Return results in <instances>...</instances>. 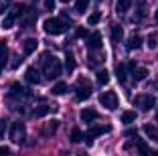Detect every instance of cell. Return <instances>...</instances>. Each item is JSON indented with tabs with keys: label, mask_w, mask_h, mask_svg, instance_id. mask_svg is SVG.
I'll list each match as a JSON object with an SVG mask.
<instances>
[{
	"label": "cell",
	"mask_w": 158,
	"mask_h": 156,
	"mask_svg": "<svg viewBox=\"0 0 158 156\" xmlns=\"http://www.w3.org/2000/svg\"><path fill=\"white\" fill-rule=\"evenodd\" d=\"M69 24H71L69 19H47L43 23V28L47 35H61L69 28Z\"/></svg>",
	"instance_id": "obj_1"
},
{
	"label": "cell",
	"mask_w": 158,
	"mask_h": 156,
	"mask_svg": "<svg viewBox=\"0 0 158 156\" xmlns=\"http://www.w3.org/2000/svg\"><path fill=\"white\" fill-rule=\"evenodd\" d=\"M43 65H45V77L47 79H57L61 75V63L59 59L51 55H45L43 57Z\"/></svg>",
	"instance_id": "obj_2"
},
{
	"label": "cell",
	"mask_w": 158,
	"mask_h": 156,
	"mask_svg": "<svg viewBox=\"0 0 158 156\" xmlns=\"http://www.w3.org/2000/svg\"><path fill=\"white\" fill-rule=\"evenodd\" d=\"M134 106L138 108L140 112H150L156 106V99H154V95H150V93H142V95L134 97Z\"/></svg>",
	"instance_id": "obj_3"
},
{
	"label": "cell",
	"mask_w": 158,
	"mask_h": 156,
	"mask_svg": "<svg viewBox=\"0 0 158 156\" xmlns=\"http://www.w3.org/2000/svg\"><path fill=\"white\" fill-rule=\"evenodd\" d=\"M10 140H12L14 144H20L24 140V136H27V128H24L23 122H14V124H10Z\"/></svg>",
	"instance_id": "obj_4"
},
{
	"label": "cell",
	"mask_w": 158,
	"mask_h": 156,
	"mask_svg": "<svg viewBox=\"0 0 158 156\" xmlns=\"http://www.w3.org/2000/svg\"><path fill=\"white\" fill-rule=\"evenodd\" d=\"M99 103H102V108H106V110H116L120 99H118V95L114 91H103L102 95H99Z\"/></svg>",
	"instance_id": "obj_5"
},
{
	"label": "cell",
	"mask_w": 158,
	"mask_h": 156,
	"mask_svg": "<svg viewBox=\"0 0 158 156\" xmlns=\"http://www.w3.org/2000/svg\"><path fill=\"white\" fill-rule=\"evenodd\" d=\"M75 97H77L79 101H83V99H87L89 95H91V85H89L85 79H79V83H77V89H75Z\"/></svg>",
	"instance_id": "obj_6"
},
{
	"label": "cell",
	"mask_w": 158,
	"mask_h": 156,
	"mask_svg": "<svg viewBox=\"0 0 158 156\" xmlns=\"http://www.w3.org/2000/svg\"><path fill=\"white\" fill-rule=\"evenodd\" d=\"M110 132V126H93V128L87 130V134H85V138H87V142H91L93 138L102 136V134H107Z\"/></svg>",
	"instance_id": "obj_7"
},
{
	"label": "cell",
	"mask_w": 158,
	"mask_h": 156,
	"mask_svg": "<svg viewBox=\"0 0 158 156\" xmlns=\"http://www.w3.org/2000/svg\"><path fill=\"white\" fill-rule=\"evenodd\" d=\"M87 49L89 51H95V49H102V32H91L87 37Z\"/></svg>",
	"instance_id": "obj_8"
},
{
	"label": "cell",
	"mask_w": 158,
	"mask_h": 156,
	"mask_svg": "<svg viewBox=\"0 0 158 156\" xmlns=\"http://www.w3.org/2000/svg\"><path fill=\"white\" fill-rule=\"evenodd\" d=\"M24 77H27L28 83H33V85H39V83H41V79H43L37 67H28V69H27V73H24Z\"/></svg>",
	"instance_id": "obj_9"
},
{
	"label": "cell",
	"mask_w": 158,
	"mask_h": 156,
	"mask_svg": "<svg viewBox=\"0 0 158 156\" xmlns=\"http://www.w3.org/2000/svg\"><path fill=\"white\" fill-rule=\"evenodd\" d=\"M79 118H81V122H85V124H91V122L98 120V112L91 110V108H85V110H81Z\"/></svg>",
	"instance_id": "obj_10"
},
{
	"label": "cell",
	"mask_w": 158,
	"mask_h": 156,
	"mask_svg": "<svg viewBox=\"0 0 158 156\" xmlns=\"http://www.w3.org/2000/svg\"><path fill=\"white\" fill-rule=\"evenodd\" d=\"M37 47H39L37 39H27V41L23 43V53L24 55H33L35 51H37Z\"/></svg>",
	"instance_id": "obj_11"
},
{
	"label": "cell",
	"mask_w": 158,
	"mask_h": 156,
	"mask_svg": "<svg viewBox=\"0 0 158 156\" xmlns=\"http://www.w3.org/2000/svg\"><path fill=\"white\" fill-rule=\"evenodd\" d=\"M140 47H142V37H140V35H132V37L128 39V43H126V49L128 51H138Z\"/></svg>",
	"instance_id": "obj_12"
},
{
	"label": "cell",
	"mask_w": 158,
	"mask_h": 156,
	"mask_svg": "<svg viewBox=\"0 0 158 156\" xmlns=\"http://www.w3.org/2000/svg\"><path fill=\"white\" fill-rule=\"evenodd\" d=\"M128 71H130V67H128V65H124V63H120L116 67V75H118V81H120V83H126V81H128Z\"/></svg>",
	"instance_id": "obj_13"
},
{
	"label": "cell",
	"mask_w": 158,
	"mask_h": 156,
	"mask_svg": "<svg viewBox=\"0 0 158 156\" xmlns=\"http://www.w3.org/2000/svg\"><path fill=\"white\" fill-rule=\"evenodd\" d=\"M110 35H112V41H114V43H120L122 37H124V28H122V24H112V31H110Z\"/></svg>",
	"instance_id": "obj_14"
},
{
	"label": "cell",
	"mask_w": 158,
	"mask_h": 156,
	"mask_svg": "<svg viewBox=\"0 0 158 156\" xmlns=\"http://www.w3.org/2000/svg\"><path fill=\"white\" fill-rule=\"evenodd\" d=\"M132 2H134V0H118V2H116V10L120 14L128 12V10H130V6H132Z\"/></svg>",
	"instance_id": "obj_15"
},
{
	"label": "cell",
	"mask_w": 158,
	"mask_h": 156,
	"mask_svg": "<svg viewBox=\"0 0 158 156\" xmlns=\"http://www.w3.org/2000/svg\"><path fill=\"white\" fill-rule=\"evenodd\" d=\"M10 95H14V97H24V95H27V89H24L20 83H12V87H10Z\"/></svg>",
	"instance_id": "obj_16"
},
{
	"label": "cell",
	"mask_w": 158,
	"mask_h": 156,
	"mask_svg": "<svg viewBox=\"0 0 158 156\" xmlns=\"http://www.w3.org/2000/svg\"><path fill=\"white\" fill-rule=\"evenodd\" d=\"M57 128H59V120H53V122H47L45 130H43V134L45 136H51V134L57 132Z\"/></svg>",
	"instance_id": "obj_17"
},
{
	"label": "cell",
	"mask_w": 158,
	"mask_h": 156,
	"mask_svg": "<svg viewBox=\"0 0 158 156\" xmlns=\"http://www.w3.org/2000/svg\"><path fill=\"white\" fill-rule=\"evenodd\" d=\"M132 73H134V81H142V79L148 77V69L146 67H136Z\"/></svg>",
	"instance_id": "obj_18"
},
{
	"label": "cell",
	"mask_w": 158,
	"mask_h": 156,
	"mask_svg": "<svg viewBox=\"0 0 158 156\" xmlns=\"http://www.w3.org/2000/svg\"><path fill=\"white\" fill-rule=\"evenodd\" d=\"M142 130H144V134L150 138V140H158V130L154 128L152 124H144V128H142Z\"/></svg>",
	"instance_id": "obj_19"
},
{
	"label": "cell",
	"mask_w": 158,
	"mask_h": 156,
	"mask_svg": "<svg viewBox=\"0 0 158 156\" xmlns=\"http://www.w3.org/2000/svg\"><path fill=\"white\" fill-rule=\"evenodd\" d=\"M6 57H8V47L2 41L0 43V69H2V65H6Z\"/></svg>",
	"instance_id": "obj_20"
},
{
	"label": "cell",
	"mask_w": 158,
	"mask_h": 156,
	"mask_svg": "<svg viewBox=\"0 0 158 156\" xmlns=\"http://www.w3.org/2000/svg\"><path fill=\"white\" fill-rule=\"evenodd\" d=\"M51 91L55 93V95H63V93L67 91V83H65V81H59V83H55Z\"/></svg>",
	"instance_id": "obj_21"
},
{
	"label": "cell",
	"mask_w": 158,
	"mask_h": 156,
	"mask_svg": "<svg viewBox=\"0 0 158 156\" xmlns=\"http://www.w3.org/2000/svg\"><path fill=\"white\" fill-rule=\"evenodd\" d=\"M51 112V106H39L37 110H33V118H43Z\"/></svg>",
	"instance_id": "obj_22"
},
{
	"label": "cell",
	"mask_w": 158,
	"mask_h": 156,
	"mask_svg": "<svg viewBox=\"0 0 158 156\" xmlns=\"http://www.w3.org/2000/svg\"><path fill=\"white\" fill-rule=\"evenodd\" d=\"M146 45H148V49H156V47H158V35H156V32H150V35H148Z\"/></svg>",
	"instance_id": "obj_23"
},
{
	"label": "cell",
	"mask_w": 158,
	"mask_h": 156,
	"mask_svg": "<svg viewBox=\"0 0 158 156\" xmlns=\"http://www.w3.org/2000/svg\"><path fill=\"white\" fill-rule=\"evenodd\" d=\"M107 81H110V73H107L106 69H102V71H98V83H99V85H106Z\"/></svg>",
	"instance_id": "obj_24"
},
{
	"label": "cell",
	"mask_w": 158,
	"mask_h": 156,
	"mask_svg": "<svg viewBox=\"0 0 158 156\" xmlns=\"http://www.w3.org/2000/svg\"><path fill=\"white\" fill-rule=\"evenodd\" d=\"M65 69L67 71H75V59H73V55L71 53H67V57H65Z\"/></svg>",
	"instance_id": "obj_25"
},
{
	"label": "cell",
	"mask_w": 158,
	"mask_h": 156,
	"mask_svg": "<svg viewBox=\"0 0 158 156\" xmlns=\"http://www.w3.org/2000/svg\"><path fill=\"white\" fill-rule=\"evenodd\" d=\"M81 140H85V136L81 134V130H77V128H75V130H71V142H75V144H77V142H81Z\"/></svg>",
	"instance_id": "obj_26"
},
{
	"label": "cell",
	"mask_w": 158,
	"mask_h": 156,
	"mask_svg": "<svg viewBox=\"0 0 158 156\" xmlns=\"http://www.w3.org/2000/svg\"><path fill=\"white\" fill-rule=\"evenodd\" d=\"M134 120H136V112H124L122 114V122L124 124H132Z\"/></svg>",
	"instance_id": "obj_27"
},
{
	"label": "cell",
	"mask_w": 158,
	"mask_h": 156,
	"mask_svg": "<svg viewBox=\"0 0 158 156\" xmlns=\"http://www.w3.org/2000/svg\"><path fill=\"white\" fill-rule=\"evenodd\" d=\"M89 6V0H77V4H75V10H77L79 14H83L85 10H87Z\"/></svg>",
	"instance_id": "obj_28"
},
{
	"label": "cell",
	"mask_w": 158,
	"mask_h": 156,
	"mask_svg": "<svg viewBox=\"0 0 158 156\" xmlns=\"http://www.w3.org/2000/svg\"><path fill=\"white\" fill-rule=\"evenodd\" d=\"M14 19H16V14H14V12H8V14H6L4 24H2V27H4V28H12V24H14Z\"/></svg>",
	"instance_id": "obj_29"
},
{
	"label": "cell",
	"mask_w": 158,
	"mask_h": 156,
	"mask_svg": "<svg viewBox=\"0 0 158 156\" xmlns=\"http://www.w3.org/2000/svg\"><path fill=\"white\" fill-rule=\"evenodd\" d=\"M99 20H102V14H99V12H93V14H89L87 23H89V24H91V27H93V24H98Z\"/></svg>",
	"instance_id": "obj_30"
},
{
	"label": "cell",
	"mask_w": 158,
	"mask_h": 156,
	"mask_svg": "<svg viewBox=\"0 0 158 156\" xmlns=\"http://www.w3.org/2000/svg\"><path fill=\"white\" fill-rule=\"evenodd\" d=\"M6 128H8V126H6V122H4V120H0V138H4Z\"/></svg>",
	"instance_id": "obj_31"
},
{
	"label": "cell",
	"mask_w": 158,
	"mask_h": 156,
	"mask_svg": "<svg viewBox=\"0 0 158 156\" xmlns=\"http://www.w3.org/2000/svg\"><path fill=\"white\" fill-rule=\"evenodd\" d=\"M45 8L47 10H55V0H45Z\"/></svg>",
	"instance_id": "obj_32"
},
{
	"label": "cell",
	"mask_w": 158,
	"mask_h": 156,
	"mask_svg": "<svg viewBox=\"0 0 158 156\" xmlns=\"http://www.w3.org/2000/svg\"><path fill=\"white\" fill-rule=\"evenodd\" d=\"M77 37H89L85 28H77Z\"/></svg>",
	"instance_id": "obj_33"
},
{
	"label": "cell",
	"mask_w": 158,
	"mask_h": 156,
	"mask_svg": "<svg viewBox=\"0 0 158 156\" xmlns=\"http://www.w3.org/2000/svg\"><path fill=\"white\" fill-rule=\"evenodd\" d=\"M0 154H10V148H6V146H0Z\"/></svg>",
	"instance_id": "obj_34"
},
{
	"label": "cell",
	"mask_w": 158,
	"mask_h": 156,
	"mask_svg": "<svg viewBox=\"0 0 158 156\" xmlns=\"http://www.w3.org/2000/svg\"><path fill=\"white\" fill-rule=\"evenodd\" d=\"M154 19H156V23H158V10H156V14H154Z\"/></svg>",
	"instance_id": "obj_35"
},
{
	"label": "cell",
	"mask_w": 158,
	"mask_h": 156,
	"mask_svg": "<svg viewBox=\"0 0 158 156\" xmlns=\"http://www.w3.org/2000/svg\"><path fill=\"white\" fill-rule=\"evenodd\" d=\"M61 2H65V4H67V2H71V0H61Z\"/></svg>",
	"instance_id": "obj_36"
},
{
	"label": "cell",
	"mask_w": 158,
	"mask_h": 156,
	"mask_svg": "<svg viewBox=\"0 0 158 156\" xmlns=\"http://www.w3.org/2000/svg\"><path fill=\"white\" fill-rule=\"evenodd\" d=\"M156 120H158V114H156Z\"/></svg>",
	"instance_id": "obj_37"
}]
</instances>
